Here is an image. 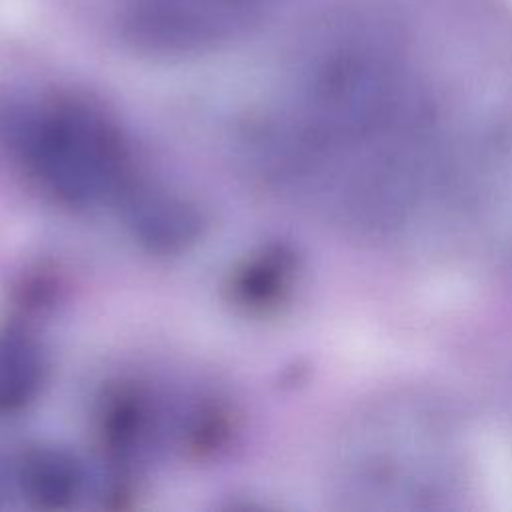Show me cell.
Segmentation results:
<instances>
[{"label":"cell","mask_w":512,"mask_h":512,"mask_svg":"<svg viewBox=\"0 0 512 512\" xmlns=\"http://www.w3.org/2000/svg\"><path fill=\"white\" fill-rule=\"evenodd\" d=\"M458 430L430 398L376 400L346 446V490L354 506L376 512H424L448 506L464 474Z\"/></svg>","instance_id":"1"},{"label":"cell","mask_w":512,"mask_h":512,"mask_svg":"<svg viewBox=\"0 0 512 512\" xmlns=\"http://www.w3.org/2000/svg\"><path fill=\"white\" fill-rule=\"evenodd\" d=\"M18 148L40 190L68 208L122 202L134 186L122 132L84 100L64 98L34 110L20 126Z\"/></svg>","instance_id":"2"},{"label":"cell","mask_w":512,"mask_h":512,"mask_svg":"<svg viewBox=\"0 0 512 512\" xmlns=\"http://www.w3.org/2000/svg\"><path fill=\"white\" fill-rule=\"evenodd\" d=\"M276 0H124L126 38L148 54L194 56L242 38Z\"/></svg>","instance_id":"3"},{"label":"cell","mask_w":512,"mask_h":512,"mask_svg":"<svg viewBox=\"0 0 512 512\" xmlns=\"http://www.w3.org/2000/svg\"><path fill=\"white\" fill-rule=\"evenodd\" d=\"M122 202L134 238L154 252L186 250L202 234L198 208L176 192L134 184Z\"/></svg>","instance_id":"4"},{"label":"cell","mask_w":512,"mask_h":512,"mask_svg":"<svg viewBox=\"0 0 512 512\" xmlns=\"http://www.w3.org/2000/svg\"><path fill=\"white\" fill-rule=\"evenodd\" d=\"M16 484L26 502L42 510L72 506L84 490V470L76 456L56 444H34L16 458Z\"/></svg>","instance_id":"5"},{"label":"cell","mask_w":512,"mask_h":512,"mask_svg":"<svg viewBox=\"0 0 512 512\" xmlns=\"http://www.w3.org/2000/svg\"><path fill=\"white\" fill-rule=\"evenodd\" d=\"M294 254L280 244H268L250 252L232 270L228 280L230 302L248 312H262L286 296L294 282Z\"/></svg>","instance_id":"6"},{"label":"cell","mask_w":512,"mask_h":512,"mask_svg":"<svg viewBox=\"0 0 512 512\" xmlns=\"http://www.w3.org/2000/svg\"><path fill=\"white\" fill-rule=\"evenodd\" d=\"M48 380L42 344L22 328L0 330V416L28 408Z\"/></svg>","instance_id":"7"},{"label":"cell","mask_w":512,"mask_h":512,"mask_svg":"<svg viewBox=\"0 0 512 512\" xmlns=\"http://www.w3.org/2000/svg\"><path fill=\"white\" fill-rule=\"evenodd\" d=\"M150 406L142 392L118 388L100 408V436L104 446L118 458H128L144 446L150 428Z\"/></svg>","instance_id":"8"}]
</instances>
